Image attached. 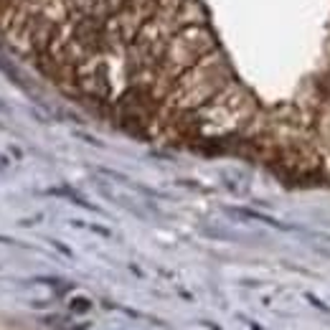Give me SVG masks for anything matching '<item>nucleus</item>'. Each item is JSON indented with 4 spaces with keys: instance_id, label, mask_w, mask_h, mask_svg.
Listing matches in <instances>:
<instances>
[{
    "instance_id": "obj_1",
    "label": "nucleus",
    "mask_w": 330,
    "mask_h": 330,
    "mask_svg": "<svg viewBox=\"0 0 330 330\" xmlns=\"http://www.w3.org/2000/svg\"><path fill=\"white\" fill-rule=\"evenodd\" d=\"M323 89H325V94H330V74L323 79Z\"/></svg>"
}]
</instances>
